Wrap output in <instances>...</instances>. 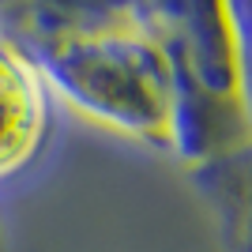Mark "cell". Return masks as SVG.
<instances>
[{"mask_svg":"<svg viewBox=\"0 0 252 252\" xmlns=\"http://www.w3.org/2000/svg\"><path fill=\"white\" fill-rule=\"evenodd\" d=\"M0 31L31 57L49 94L169 151L166 57L139 4H0Z\"/></svg>","mask_w":252,"mask_h":252,"instance_id":"obj_1","label":"cell"},{"mask_svg":"<svg viewBox=\"0 0 252 252\" xmlns=\"http://www.w3.org/2000/svg\"><path fill=\"white\" fill-rule=\"evenodd\" d=\"M169 75V151L196 173L249 162L245 31L233 4H139Z\"/></svg>","mask_w":252,"mask_h":252,"instance_id":"obj_2","label":"cell"},{"mask_svg":"<svg viewBox=\"0 0 252 252\" xmlns=\"http://www.w3.org/2000/svg\"><path fill=\"white\" fill-rule=\"evenodd\" d=\"M53 128V94L31 57L0 31V181L42 155Z\"/></svg>","mask_w":252,"mask_h":252,"instance_id":"obj_3","label":"cell"}]
</instances>
